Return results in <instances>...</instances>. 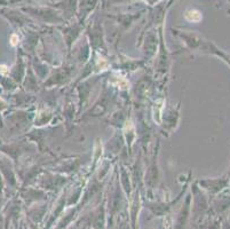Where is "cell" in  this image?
Here are the masks:
<instances>
[{
  "instance_id": "cell-1",
  "label": "cell",
  "mask_w": 230,
  "mask_h": 229,
  "mask_svg": "<svg viewBox=\"0 0 230 229\" xmlns=\"http://www.w3.org/2000/svg\"><path fill=\"white\" fill-rule=\"evenodd\" d=\"M184 17L186 20L189 22H199L202 20V14L199 13L197 9H188L184 13Z\"/></svg>"
}]
</instances>
